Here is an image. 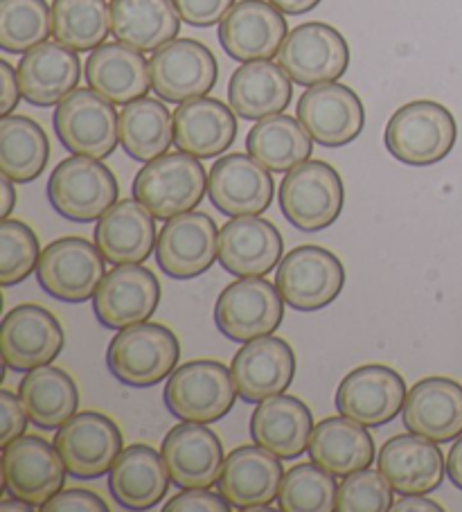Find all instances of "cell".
Masks as SVG:
<instances>
[{
    "label": "cell",
    "mask_w": 462,
    "mask_h": 512,
    "mask_svg": "<svg viewBox=\"0 0 462 512\" xmlns=\"http://www.w3.org/2000/svg\"><path fill=\"white\" fill-rule=\"evenodd\" d=\"M406 384L397 370L368 364L345 375L336 391V411L375 429L393 422L404 409Z\"/></svg>",
    "instance_id": "cell-16"
},
{
    "label": "cell",
    "mask_w": 462,
    "mask_h": 512,
    "mask_svg": "<svg viewBox=\"0 0 462 512\" xmlns=\"http://www.w3.org/2000/svg\"><path fill=\"white\" fill-rule=\"evenodd\" d=\"M282 14H289V16H300V14H307L316 10L318 5L323 3V0H269Z\"/></svg>",
    "instance_id": "cell-53"
},
{
    "label": "cell",
    "mask_w": 462,
    "mask_h": 512,
    "mask_svg": "<svg viewBox=\"0 0 462 512\" xmlns=\"http://www.w3.org/2000/svg\"><path fill=\"white\" fill-rule=\"evenodd\" d=\"M16 75L25 100L34 107H55L77 88L82 64L75 50L59 41H46L25 52Z\"/></svg>",
    "instance_id": "cell-29"
},
{
    "label": "cell",
    "mask_w": 462,
    "mask_h": 512,
    "mask_svg": "<svg viewBox=\"0 0 462 512\" xmlns=\"http://www.w3.org/2000/svg\"><path fill=\"white\" fill-rule=\"evenodd\" d=\"M0 75H3V104H0V116L5 118L16 109V104H19L23 93L19 75H16V70L7 64V61H0Z\"/></svg>",
    "instance_id": "cell-50"
},
{
    "label": "cell",
    "mask_w": 462,
    "mask_h": 512,
    "mask_svg": "<svg viewBox=\"0 0 462 512\" xmlns=\"http://www.w3.org/2000/svg\"><path fill=\"white\" fill-rule=\"evenodd\" d=\"M404 427L433 443H451L462 436V386L447 377H426L406 395Z\"/></svg>",
    "instance_id": "cell-24"
},
{
    "label": "cell",
    "mask_w": 462,
    "mask_h": 512,
    "mask_svg": "<svg viewBox=\"0 0 462 512\" xmlns=\"http://www.w3.org/2000/svg\"><path fill=\"white\" fill-rule=\"evenodd\" d=\"M0 510H19V512H32V510H34V506H30L28 501L12 499V501H3V503H0Z\"/></svg>",
    "instance_id": "cell-55"
},
{
    "label": "cell",
    "mask_w": 462,
    "mask_h": 512,
    "mask_svg": "<svg viewBox=\"0 0 462 512\" xmlns=\"http://www.w3.org/2000/svg\"><path fill=\"white\" fill-rule=\"evenodd\" d=\"M393 512H442V506L433 503L431 499H424L422 494H404L402 499L393 503Z\"/></svg>",
    "instance_id": "cell-51"
},
{
    "label": "cell",
    "mask_w": 462,
    "mask_h": 512,
    "mask_svg": "<svg viewBox=\"0 0 462 512\" xmlns=\"http://www.w3.org/2000/svg\"><path fill=\"white\" fill-rule=\"evenodd\" d=\"M151 88L163 102L183 104L206 97L219 79V64L203 43L174 39L149 59Z\"/></svg>",
    "instance_id": "cell-12"
},
{
    "label": "cell",
    "mask_w": 462,
    "mask_h": 512,
    "mask_svg": "<svg viewBox=\"0 0 462 512\" xmlns=\"http://www.w3.org/2000/svg\"><path fill=\"white\" fill-rule=\"evenodd\" d=\"M282 235L271 222L257 217H235L219 231V262L237 278H262L278 267Z\"/></svg>",
    "instance_id": "cell-25"
},
{
    "label": "cell",
    "mask_w": 462,
    "mask_h": 512,
    "mask_svg": "<svg viewBox=\"0 0 462 512\" xmlns=\"http://www.w3.org/2000/svg\"><path fill=\"white\" fill-rule=\"evenodd\" d=\"M212 206L226 217H257L269 210L275 185L266 167L251 154H228L208 176Z\"/></svg>",
    "instance_id": "cell-18"
},
{
    "label": "cell",
    "mask_w": 462,
    "mask_h": 512,
    "mask_svg": "<svg viewBox=\"0 0 462 512\" xmlns=\"http://www.w3.org/2000/svg\"><path fill=\"white\" fill-rule=\"evenodd\" d=\"M41 246L30 226L14 219L0 222V285L14 287L39 267Z\"/></svg>",
    "instance_id": "cell-44"
},
{
    "label": "cell",
    "mask_w": 462,
    "mask_h": 512,
    "mask_svg": "<svg viewBox=\"0 0 462 512\" xmlns=\"http://www.w3.org/2000/svg\"><path fill=\"white\" fill-rule=\"evenodd\" d=\"M233 373L219 361H190L176 368L165 386V406L181 422L210 425L233 411L237 400Z\"/></svg>",
    "instance_id": "cell-6"
},
{
    "label": "cell",
    "mask_w": 462,
    "mask_h": 512,
    "mask_svg": "<svg viewBox=\"0 0 462 512\" xmlns=\"http://www.w3.org/2000/svg\"><path fill=\"white\" fill-rule=\"evenodd\" d=\"M345 285V269L334 253L321 246H298L284 255L275 287L284 303L298 312L332 305Z\"/></svg>",
    "instance_id": "cell-8"
},
{
    "label": "cell",
    "mask_w": 462,
    "mask_h": 512,
    "mask_svg": "<svg viewBox=\"0 0 462 512\" xmlns=\"http://www.w3.org/2000/svg\"><path fill=\"white\" fill-rule=\"evenodd\" d=\"M174 143V116L161 100L140 97L120 113V145L138 163L167 154Z\"/></svg>",
    "instance_id": "cell-39"
},
{
    "label": "cell",
    "mask_w": 462,
    "mask_h": 512,
    "mask_svg": "<svg viewBox=\"0 0 462 512\" xmlns=\"http://www.w3.org/2000/svg\"><path fill=\"white\" fill-rule=\"evenodd\" d=\"M296 113L314 143L323 147L350 145L366 127L361 97L339 82L309 86L300 95Z\"/></svg>",
    "instance_id": "cell-15"
},
{
    "label": "cell",
    "mask_w": 462,
    "mask_h": 512,
    "mask_svg": "<svg viewBox=\"0 0 462 512\" xmlns=\"http://www.w3.org/2000/svg\"><path fill=\"white\" fill-rule=\"evenodd\" d=\"M345 188L339 172L323 161H305L287 172L280 185V208L302 233L330 228L343 213Z\"/></svg>",
    "instance_id": "cell-4"
},
{
    "label": "cell",
    "mask_w": 462,
    "mask_h": 512,
    "mask_svg": "<svg viewBox=\"0 0 462 512\" xmlns=\"http://www.w3.org/2000/svg\"><path fill=\"white\" fill-rule=\"evenodd\" d=\"M52 34V7L46 0H0V48L12 55L46 43Z\"/></svg>",
    "instance_id": "cell-42"
},
{
    "label": "cell",
    "mask_w": 462,
    "mask_h": 512,
    "mask_svg": "<svg viewBox=\"0 0 462 512\" xmlns=\"http://www.w3.org/2000/svg\"><path fill=\"white\" fill-rule=\"evenodd\" d=\"M55 447L73 479L93 481L111 472L122 454V434L109 416L84 411L57 429Z\"/></svg>",
    "instance_id": "cell-14"
},
{
    "label": "cell",
    "mask_w": 462,
    "mask_h": 512,
    "mask_svg": "<svg viewBox=\"0 0 462 512\" xmlns=\"http://www.w3.org/2000/svg\"><path fill=\"white\" fill-rule=\"evenodd\" d=\"M282 479L284 470L278 456L260 445H244L226 456L217 488L233 508L251 510L275 501Z\"/></svg>",
    "instance_id": "cell-26"
},
{
    "label": "cell",
    "mask_w": 462,
    "mask_h": 512,
    "mask_svg": "<svg viewBox=\"0 0 462 512\" xmlns=\"http://www.w3.org/2000/svg\"><path fill=\"white\" fill-rule=\"evenodd\" d=\"M314 434V418L309 406L293 395H273L257 404L251 418L253 443L278 458H298L307 452Z\"/></svg>",
    "instance_id": "cell-30"
},
{
    "label": "cell",
    "mask_w": 462,
    "mask_h": 512,
    "mask_svg": "<svg viewBox=\"0 0 462 512\" xmlns=\"http://www.w3.org/2000/svg\"><path fill=\"white\" fill-rule=\"evenodd\" d=\"M0 185H3V213H0V219H10L12 210H14V201H16L14 181L10 179V176L3 174V179H0Z\"/></svg>",
    "instance_id": "cell-54"
},
{
    "label": "cell",
    "mask_w": 462,
    "mask_h": 512,
    "mask_svg": "<svg viewBox=\"0 0 462 512\" xmlns=\"http://www.w3.org/2000/svg\"><path fill=\"white\" fill-rule=\"evenodd\" d=\"M208 192V174L197 156L163 154L136 174L133 199H138L161 222L192 213Z\"/></svg>",
    "instance_id": "cell-1"
},
{
    "label": "cell",
    "mask_w": 462,
    "mask_h": 512,
    "mask_svg": "<svg viewBox=\"0 0 462 512\" xmlns=\"http://www.w3.org/2000/svg\"><path fill=\"white\" fill-rule=\"evenodd\" d=\"M219 258L217 224L206 213H185L165 222L156 240V260L167 276L192 280Z\"/></svg>",
    "instance_id": "cell-19"
},
{
    "label": "cell",
    "mask_w": 462,
    "mask_h": 512,
    "mask_svg": "<svg viewBox=\"0 0 462 512\" xmlns=\"http://www.w3.org/2000/svg\"><path fill=\"white\" fill-rule=\"evenodd\" d=\"M161 303V285L154 271L140 264H120L104 276L93 296L97 321L109 330L145 323Z\"/></svg>",
    "instance_id": "cell-17"
},
{
    "label": "cell",
    "mask_w": 462,
    "mask_h": 512,
    "mask_svg": "<svg viewBox=\"0 0 462 512\" xmlns=\"http://www.w3.org/2000/svg\"><path fill=\"white\" fill-rule=\"evenodd\" d=\"M181 21L192 28H212L224 21V16L233 10L235 0H172Z\"/></svg>",
    "instance_id": "cell-46"
},
{
    "label": "cell",
    "mask_w": 462,
    "mask_h": 512,
    "mask_svg": "<svg viewBox=\"0 0 462 512\" xmlns=\"http://www.w3.org/2000/svg\"><path fill=\"white\" fill-rule=\"evenodd\" d=\"M181 357L179 339L158 323H136L118 330L106 350V366L120 384L151 388L174 373Z\"/></svg>",
    "instance_id": "cell-3"
},
{
    "label": "cell",
    "mask_w": 462,
    "mask_h": 512,
    "mask_svg": "<svg viewBox=\"0 0 462 512\" xmlns=\"http://www.w3.org/2000/svg\"><path fill=\"white\" fill-rule=\"evenodd\" d=\"M246 149L269 172L287 174L293 167L309 161L314 138L300 120L278 113V116L257 120V125L248 131Z\"/></svg>",
    "instance_id": "cell-37"
},
{
    "label": "cell",
    "mask_w": 462,
    "mask_h": 512,
    "mask_svg": "<svg viewBox=\"0 0 462 512\" xmlns=\"http://www.w3.org/2000/svg\"><path fill=\"white\" fill-rule=\"evenodd\" d=\"M19 397L30 420L39 429H59L77 413L79 393L66 370L41 366L25 373Z\"/></svg>",
    "instance_id": "cell-38"
},
{
    "label": "cell",
    "mask_w": 462,
    "mask_h": 512,
    "mask_svg": "<svg viewBox=\"0 0 462 512\" xmlns=\"http://www.w3.org/2000/svg\"><path fill=\"white\" fill-rule=\"evenodd\" d=\"M55 134L70 154L91 156L102 161L111 156L120 143V116L113 102L93 88H75L57 104Z\"/></svg>",
    "instance_id": "cell-7"
},
{
    "label": "cell",
    "mask_w": 462,
    "mask_h": 512,
    "mask_svg": "<svg viewBox=\"0 0 462 512\" xmlns=\"http://www.w3.org/2000/svg\"><path fill=\"white\" fill-rule=\"evenodd\" d=\"M66 474L57 447L39 436H21L3 447V490L34 508L64 490Z\"/></svg>",
    "instance_id": "cell-13"
},
{
    "label": "cell",
    "mask_w": 462,
    "mask_h": 512,
    "mask_svg": "<svg viewBox=\"0 0 462 512\" xmlns=\"http://www.w3.org/2000/svg\"><path fill=\"white\" fill-rule=\"evenodd\" d=\"M3 361L16 373L48 366L64 350V330L57 316L39 305H19L5 316L0 330Z\"/></svg>",
    "instance_id": "cell-21"
},
{
    "label": "cell",
    "mask_w": 462,
    "mask_h": 512,
    "mask_svg": "<svg viewBox=\"0 0 462 512\" xmlns=\"http://www.w3.org/2000/svg\"><path fill=\"white\" fill-rule=\"evenodd\" d=\"M172 476L163 454L154 447L131 445L122 449L109 472L111 497L127 510H149L165 499Z\"/></svg>",
    "instance_id": "cell-33"
},
{
    "label": "cell",
    "mask_w": 462,
    "mask_h": 512,
    "mask_svg": "<svg viewBox=\"0 0 462 512\" xmlns=\"http://www.w3.org/2000/svg\"><path fill=\"white\" fill-rule=\"evenodd\" d=\"M113 37L140 52H156L179 37L181 16L172 0H113Z\"/></svg>",
    "instance_id": "cell-36"
},
{
    "label": "cell",
    "mask_w": 462,
    "mask_h": 512,
    "mask_svg": "<svg viewBox=\"0 0 462 512\" xmlns=\"http://www.w3.org/2000/svg\"><path fill=\"white\" fill-rule=\"evenodd\" d=\"M165 512H230L233 506H230L228 499L224 494L210 492L208 488H192V490H183L181 494L167 503L163 508Z\"/></svg>",
    "instance_id": "cell-47"
},
{
    "label": "cell",
    "mask_w": 462,
    "mask_h": 512,
    "mask_svg": "<svg viewBox=\"0 0 462 512\" xmlns=\"http://www.w3.org/2000/svg\"><path fill=\"white\" fill-rule=\"evenodd\" d=\"M237 138L235 111L215 97H194L174 111V145L197 158H215Z\"/></svg>",
    "instance_id": "cell-32"
},
{
    "label": "cell",
    "mask_w": 462,
    "mask_h": 512,
    "mask_svg": "<svg viewBox=\"0 0 462 512\" xmlns=\"http://www.w3.org/2000/svg\"><path fill=\"white\" fill-rule=\"evenodd\" d=\"M307 454L330 474L350 476L375 461V440L361 422L336 416L314 427Z\"/></svg>",
    "instance_id": "cell-35"
},
{
    "label": "cell",
    "mask_w": 462,
    "mask_h": 512,
    "mask_svg": "<svg viewBox=\"0 0 462 512\" xmlns=\"http://www.w3.org/2000/svg\"><path fill=\"white\" fill-rule=\"evenodd\" d=\"M28 411L12 391H0V447L10 445L12 440L21 438L28 427Z\"/></svg>",
    "instance_id": "cell-48"
},
{
    "label": "cell",
    "mask_w": 462,
    "mask_h": 512,
    "mask_svg": "<svg viewBox=\"0 0 462 512\" xmlns=\"http://www.w3.org/2000/svg\"><path fill=\"white\" fill-rule=\"evenodd\" d=\"M156 240V217L138 199L118 201L97 219L95 244L113 267L142 264L156 251Z\"/></svg>",
    "instance_id": "cell-28"
},
{
    "label": "cell",
    "mask_w": 462,
    "mask_h": 512,
    "mask_svg": "<svg viewBox=\"0 0 462 512\" xmlns=\"http://www.w3.org/2000/svg\"><path fill=\"white\" fill-rule=\"evenodd\" d=\"M106 276V260L84 237H61L41 253L37 280L48 296L61 303H86Z\"/></svg>",
    "instance_id": "cell-9"
},
{
    "label": "cell",
    "mask_w": 462,
    "mask_h": 512,
    "mask_svg": "<svg viewBox=\"0 0 462 512\" xmlns=\"http://www.w3.org/2000/svg\"><path fill=\"white\" fill-rule=\"evenodd\" d=\"M113 32L111 7L106 0H55L52 34L75 52H93Z\"/></svg>",
    "instance_id": "cell-41"
},
{
    "label": "cell",
    "mask_w": 462,
    "mask_h": 512,
    "mask_svg": "<svg viewBox=\"0 0 462 512\" xmlns=\"http://www.w3.org/2000/svg\"><path fill=\"white\" fill-rule=\"evenodd\" d=\"M377 463L379 472L397 494H429L438 490L447 470L438 443L411 431L386 440L379 449Z\"/></svg>",
    "instance_id": "cell-27"
},
{
    "label": "cell",
    "mask_w": 462,
    "mask_h": 512,
    "mask_svg": "<svg viewBox=\"0 0 462 512\" xmlns=\"http://www.w3.org/2000/svg\"><path fill=\"white\" fill-rule=\"evenodd\" d=\"M278 64L296 84L318 86L345 75L350 66V48L332 25L302 23L284 39Z\"/></svg>",
    "instance_id": "cell-11"
},
{
    "label": "cell",
    "mask_w": 462,
    "mask_h": 512,
    "mask_svg": "<svg viewBox=\"0 0 462 512\" xmlns=\"http://www.w3.org/2000/svg\"><path fill=\"white\" fill-rule=\"evenodd\" d=\"M393 485L379 470H359L343 476L336 494V510L339 512H386L393 508Z\"/></svg>",
    "instance_id": "cell-45"
},
{
    "label": "cell",
    "mask_w": 462,
    "mask_h": 512,
    "mask_svg": "<svg viewBox=\"0 0 462 512\" xmlns=\"http://www.w3.org/2000/svg\"><path fill=\"white\" fill-rule=\"evenodd\" d=\"M293 79L271 59L248 61L237 68L228 84V102L239 118L264 120L289 107Z\"/></svg>",
    "instance_id": "cell-34"
},
{
    "label": "cell",
    "mask_w": 462,
    "mask_h": 512,
    "mask_svg": "<svg viewBox=\"0 0 462 512\" xmlns=\"http://www.w3.org/2000/svg\"><path fill=\"white\" fill-rule=\"evenodd\" d=\"M43 512H109V506L102 501L100 494L91 490L73 488L61 490L52 497L46 506H41Z\"/></svg>",
    "instance_id": "cell-49"
},
{
    "label": "cell",
    "mask_w": 462,
    "mask_h": 512,
    "mask_svg": "<svg viewBox=\"0 0 462 512\" xmlns=\"http://www.w3.org/2000/svg\"><path fill=\"white\" fill-rule=\"evenodd\" d=\"M237 393L244 402L260 404L287 391L296 375V355L284 339L260 337L244 343L230 364Z\"/></svg>",
    "instance_id": "cell-23"
},
{
    "label": "cell",
    "mask_w": 462,
    "mask_h": 512,
    "mask_svg": "<svg viewBox=\"0 0 462 512\" xmlns=\"http://www.w3.org/2000/svg\"><path fill=\"white\" fill-rule=\"evenodd\" d=\"M339 485L334 474L321 465L302 463L284 474L280 485V510L284 512H332L336 510Z\"/></svg>",
    "instance_id": "cell-43"
},
{
    "label": "cell",
    "mask_w": 462,
    "mask_h": 512,
    "mask_svg": "<svg viewBox=\"0 0 462 512\" xmlns=\"http://www.w3.org/2000/svg\"><path fill=\"white\" fill-rule=\"evenodd\" d=\"M458 138L456 118L433 100L404 104L386 125V149L399 163L426 167L440 163L451 154Z\"/></svg>",
    "instance_id": "cell-2"
},
{
    "label": "cell",
    "mask_w": 462,
    "mask_h": 512,
    "mask_svg": "<svg viewBox=\"0 0 462 512\" xmlns=\"http://www.w3.org/2000/svg\"><path fill=\"white\" fill-rule=\"evenodd\" d=\"M48 199L57 215L91 224L118 203V181L102 161L73 154L50 174Z\"/></svg>",
    "instance_id": "cell-5"
},
{
    "label": "cell",
    "mask_w": 462,
    "mask_h": 512,
    "mask_svg": "<svg viewBox=\"0 0 462 512\" xmlns=\"http://www.w3.org/2000/svg\"><path fill=\"white\" fill-rule=\"evenodd\" d=\"M50 158V143L39 122L25 116L0 120V172L14 183L39 179Z\"/></svg>",
    "instance_id": "cell-40"
},
{
    "label": "cell",
    "mask_w": 462,
    "mask_h": 512,
    "mask_svg": "<svg viewBox=\"0 0 462 512\" xmlns=\"http://www.w3.org/2000/svg\"><path fill=\"white\" fill-rule=\"evenodd\" d=\"M284 319L280 291L264 278H239L228 285L215 305L217 330L226 339L248 343L269 337Z\"/></svg>",
    "instance_id": "cell-10"
},
{
    "label": "cell",
    "mask_w": 462,
    "mask_h": 512,
    "mask_svg": "<svg viewBox=\"0 0 462 512\" xmlns=\"http://www.w3.org/2000/svg\"><path fill=\"white\" fill-rule=\"evenodd\" d=\"M86 82L113 104L127 107L140 97H147L151 88L149 61L142 52L127 43H102L86 61Z\"/></svg>",
    "instance_id": "cell-31"
},
{
    "label": "cell",
    "mask_w": 462,
    "mask_h": 512,
    "mask_svg": "<svg viewBox=\"0 0 462 512\" xmlns=\"http://www.w3.org/2000/svg\"><path fill=\"white\" fill-rule=\"evenodd\" d=\"M161 454L172 483L181 490L212 488L224 470V447L212 429L201 422H181L163 440Z\"/></svg>",
    "instance_id": "cell-22"
},
{
    "label": "cell",
    "mask_w": 462,
    "mask_h": 512,
    "mask_svg": "<svg viewBox=\"0 0 462 512\" xmlns=\"http://www.w3.org/2000/svg\"><path fill=\"white\" fill-rule=\"evenodd\" d=\"M447 474L451 483L456 485L458 490H462V438H458L453 447L449 449L447 456Z\"/></svg>",
    "instance_id": "cell-52"
},
{
    "label": "cell",
    "mask_w": 462,
    "mask_h": 512,
    "mask_svg": "<svg viewBox=\"0 0 462 512\" xmlns=\"http://www.w3.org/2000/svg\"><path fill=\"white\" fill-rule=\"evenodd\" d=\"M289 28L282 12L266 0H239L219 23V43L235 61L278 57Z\"/></svg>",
    "instance_id": "cell-20"
}]
</instances>
